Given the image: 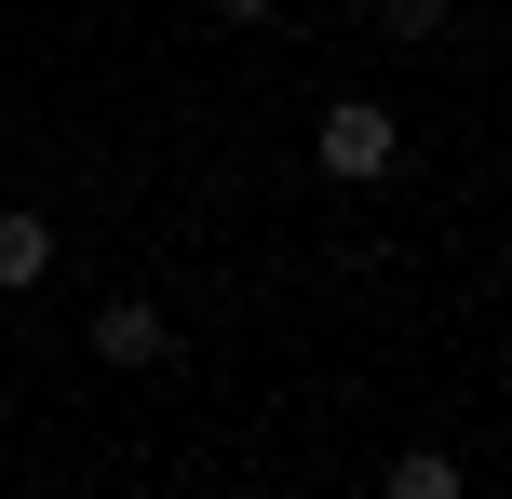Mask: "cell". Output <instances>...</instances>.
I'll return each instance as SVG.
<instances>
[{"label": "cell", "mask_w": 512, "mask_h": 499, "mask_svg": "<svg viewBox=\"0 0 512 499\" xmlns=\"http://www.w3.org/2000/svg\"><path fill=\"white\" fill-rule=\"evenodd\" d=\"M310 149H324V176H337V189H378L391 162H405V122H391L378 95H337L324 122H310Z\"/></svg>", "instance_id": "cell-1"}, {"label": "cell", "mask_w": 512, "mask_h": 499, "mask_svg": "<svg viewBox=\"0 0 512 499\" xmlns=\"http://www.w3.org/2000/svg\"><path fill=\"white\" fill-rule=\"evenodd\" d=\"M162 351H176V324H162V297H95V365L149 378Z\"/></svg>", "instance_id": "cell-2"}, {"label": "cell", "mask_w": 512, "mask_h": 499, "mask_svg": "<svg viewBox=\"0 0 512 499\" xmlns=\"http://www.w3.org/2000/svg\"><path fill=\"white\" fill-rule=\"evenodd\" d=\"M41 270H54V230H41L27 203H0V297H27Z\"/></svg>", "instance_id": "cell-3"}, {"label": "cell", "mask_w": 512, "mask_h": 499, "mask_svg": "<svg viewBox=\"0 0 512 499\" xmlns=\"http://www.w3.org/2000/svg\"><path fill=\"white\" fill-rule=\"evenodd\" d=\"M391 499H459V459H445V446H405V459H391Z\"/></svg>", "instance_id": "cell-4"}, {"label": "cell", "mask_w": 512, "mask_h": 499, "mask_svg": "<svg viewBox=\"0 0 512 499\" xmlns=\"http://www.w3.org/2000/svg\"><path fill=\"white\" fill-rule=\"evenodd\" d=\"M445 14L459 0H378V41H445Z\"/></svg>", "instance_id": "cell-5"}, {"label": "cell", "mask_w": 512, "mask_h": 499, "mask_svg": "<svg viewBox=\"0 0 512 499\" xmlns=\"http://www.w3.org/2000/svg\"><path fill=\"white\" fill-rule=\"evenodd\" d=\"M283 14V0H216V27H270Z\"/></svg>", "instance_id": "cell-6"}]
</instances>
